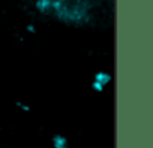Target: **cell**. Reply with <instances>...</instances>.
Returning <instances> with one entry per match:
<instances>
[{"label":"cell","instance_id":"obj_3","mask_svg":"<svg viewBox=\"0 0 153 148\" xmlns=\"http://www.w3.org/2000/svg\"><path fill=\"white\" fill-rule=\"evenodd\" d=\"M35 8L41 14H50L54 9V2H53V0H36V2H35Z\"/></svg>","mask_w":153,"mask_h":148},{"label":"cell","instance_id":"obj_4","mask_svg":"<svg viewBox=\"0 0 153 148\" xmlns=\"http://www.w3.org/2000/svg\"><path fill=\"white\" fill-rule=\"evenodd\" d=\"M17 106H18L20 109L26 111V112H30V106H29V105H26V103H23V102H17Z\"/></svg>","mask_w":153,"mask_h":148},{"label":"cell","instance_id":"obj_1","mask_svg":"<svg viewBox=\"0 0 153 148\" xmlns=\"http://www.w3.org/2000/svg\"><path fill=\"white\" fill-rule=\"evenodd\" d=\"M111 81H113V75L110 72L98 70L93 75V80H92V90L96 91V93H102Z\"/></svg>","mask_w":153,"mask_h":148},{"label":"cell","instance_id":"obj_2","mask_svg":"<svg viewBox=\"0 0 153 148\" xmlns=\"http://www.w3.org/2000/svg\"><path fill=\"white\" fill-rule=\"evenodd\" d=\"M51 145H53V148H75L71 145V142L66 136L59 135V133L51 138Z\"/></svg>","mask_w":153,"mask_h":148}]
</instances>
